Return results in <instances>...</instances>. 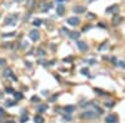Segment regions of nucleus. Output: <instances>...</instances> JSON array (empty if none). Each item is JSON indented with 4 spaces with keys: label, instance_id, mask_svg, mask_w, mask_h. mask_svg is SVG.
Masks as SVG:
<instances>
[{
    "label": "nucleus",
    "instance_id": "1",
    "mask_svg": "<svg viewBox=\"0 0 125 123\" xmlns=\"http://www.w3.org/2000/svg\"><path fill=\"white\" fill-rule=\"evenodd\" d=\"M98 114L99 113H96V109H88V111H84L80 117L84 119H95Z\"/></svg>",
    "mask_w": 125,
    "mask_h": 123
},
{
    "label": "nucleus",
    "instance_id": "2",
    "mask_svg": "<svg viewBox=\"0 0 125 123\" xmlns=\"http://www.w3.org/2000/svg\"><path fill=\"white\" fill-rule=\"evenodd\" d=\"M18 19H19L18 14H11V15H9L8 18L5 19V24H6V25H15L16 21H18Z\"/></svg>",
    "mask_w": 125,
    "mask_h": 123
},
{
    "label": "nucleus",
    "instance_id": "3",
    "mask_svg": "<svg viewBox=\"0 0 125 123\" xmlns=\"http://www.w3.org/2000/svg\"><path fill=\"white\" fill-rule=\"evenodd\" d=\"M119 118H118V116L115 113H110V114H108V117L105 118V122L106 123H118Z\"/></svg>",
    "mask_w": 125,
    "mask_h": 123
},
{
    "label": "nucleus",
    "instance_id": "4",
    "mask_svg": "<svg viewBox=\"0 0 125 123\" xmlns=\"http://www.w3.org/2000/svg\"><path fill=\"white\" fill-rule=\"evenodd\" d=\"M29 37L33 41H38L40 39V32L38 30H31L30 34H29Z\"/></svg>",
    "mask_w": 125,
    "mask_h": 123
},
{
    "label": "nucleus",
    "instance_id": "5",
    "mask_svg": "<svg viewBox=\"0 0 125 123\" xmlns=\"http://www.w3.org/2000/svg\"><path fill=\"white\" fill-rule=\"evenodd\" d=\"M118 11H119V5L118 4H114V5H111V6L106 8L105 13L106 14H115V13H118Z\"/></svg>",
    "mask_w": 125,
    "mask_h": 123
},
{
    "label": "nucleus",
    "instance_id": "6",
    "mask_svg": "<svg viewBox=\"0 0 125 123\" xmlns=\"http://www.w3.org/2000/svg\"><path fill=\"white\" fill-rule=\"evenodd\" d=\"M76 46H78V49L80 50V51H83V52H85V51H88V45H86L84 41H80V40H76Z\"/></svg>",
    "mask_w": 125,
    "mask_h": 123
},
{
    "label": "nucleus",
    "instance_id": "7",
    "mask_svg": "<svg viewBox=\"0 0 125 123\" xmlns=\"http://www.w3.org/2000/svg\"><path fill=\"white\" fill-rule=\"evenodd\" d=\"M66 22H68L69 25H71V26H76V25H79L80 19L76 18V16H71V18H69V19H68Z\"/></svg>",
    "mask_w": 125,
    "mask_h": 123
},
{
    "label": "nucleus",
    "instance_id": "8",
    "mask_svg": "<svg viewBox=\"0 0 125 123\" xmlns=\"http://www.w3.org/2000/svg\"><path fill=\"white\" fill-rule=\"evenodd\" d=\"M56 14L58 15H60V16H63L64 14H65V6L63 4H58V8H56Z\"/></svg>",
    "mask_w": 125,
    "mask_h": 123
},
{
    "label": "nucleus",
    "instance_id": "9",
    "mask_svg": "<svg viewBox=\"0 0 125 123\" xmlns=\"http://www.w3.org/2000/svg\"><path fill=\"white\" fill-rule=\"evenodd\" d=\"M5 76H9L10 78H13V80L14 81H16V80H18V77H16V76H14L13 75V72H11V70H5Z\"/></svg>",
    "mask_w": 125,
    "mask_h": 123
},
{
    "label": "nucleus",
    "instance_id": "10",
    "mask_svg": "<svg viewBox=\"0 0 125 123\" xmlns=\"http://www.w3.org/2000/svg\"><path fill=\"white\" fill-rule=\"evenodd\" d=\"M34 122L35 123H44V118H43L41 114H36L34 117Z\"/></svg>",
    "mask_w": 125,
    "mask_h": 123
},
{
    "label": "nucleus",
    "instance_id": "11",
    "mask_svg": "<svg viewBox=\"0 0 125 123\" xmlns=\"http://www.w3.org/2000/svg\"><path fill=\"white\" fill-rule=\"evenodd\" d=\"M121 21H123V18H121V16H114V19H113V24H114V25H119Z\"/></svg>",
    "mask_w": 125,
    "mask_h": 123
},
{
    "label": "nucleus",
    "instance_id": "12",
    "mask_svg": "<svg viewBox=\"0 0 125 123\" xmlns=\"http://www.w3.org/2000/svg\"><path fill=\"white\" fill-rule=\"evenodd\" d=\"M74 13H78V14H80V13H85V8L84 6H74Z\"/></svg>",
    "mask_w": 125,
    "mask_h": 123
},
{
    "label": "nucleus",
    "instance_id": "13",
    "mask_svg": "<svg viewBox=\"0 0 125 123\" xmlns=\"http://www.w3.org/2000/svg\"><path fill=\"white\" fill-rule=\"evenodd\" d=\"M69 36L71 37V39H75V40H78V39H79V36H80V34H79L78 31H70Z\"/></svg>",
    "mask_w": 125,
    "mask_h": 123
},
{
    "label": "nucleus",
    "instance_id": "14",
    "mask_svg": "<svg viewBox=\"0 0 125 123\" xmlns=\"http://www.w3.org/2000/svg\"><path fill=\"white\" fill-rule=\"evenodd\" d=\"M28 119H29L28 113H23V114H21V117H20V123H25Z\"/></svg>",
    "mask_w": 125,
    "mask_h": 123
},
{
    "label": "nucleus",
    "instance_id": "15",
    "mask_svg": "<svg viewBox=\"0 0 125 123\" xmlns=\"http://www.w3.org/2000/svg\"><path fill=\"white\" fill-rule=\"evenodd\" d=\"M74 111H75L74 106H66V107H65V112H66V113H73Z\"/></svg>",
    "mask_w": 125,
    "mask_h": 123
},
{
    "label": "nucleus",
    "instance_id": "16",
    "mask_svg": "<svg viewBox=\"0 0 125 123\" xmlns=\"http://www.w3.org/2000/svg\"><path fill=\"white\" fill-rule=\"evenodd\" d=\"M80 72H81L84 76H89V69H88V67H83V69L80 70Z\"/></svg>",
    "mask_w": 125,
    "mask_h": 123
},
{
    "label": "nucleus",
    "instance_id": "17",
    "mask_svg": "<svg viewBox=\"0 0 125 123\" xmlns=\"http://www.w3.org/2000/svg\"><path fill=\"white\" fill-rule=\"evenodd\" d=\"M26 3H28V4H26V5H28V8H34L35 6V0H28Z\"/></svg>",
    "mask_w": 125,
    "mask_h": 123
},
{
    "label": "nucleus",
    "instance_id": "18",
    "mask_svg": "<svg viewBox=\"0 0 125 123\" xmlns=\"http://www.w3.org/2000/svg\"><path fill=\"white\" fill-rule=\"evenodd\" d=\"M41 22H43V21H41L40 19H35L34 21H33V25H34V26H40Z\"/></svg>",
    "mask_w": 125,
    "mask_h": 123
},
{
    "label": "nucleus",
    "instance_id": "19",
    "mask_svg": "<svg viewBox=\"0 0 125 123\" xmlns=\"http://www.w3.org/2000/svg\"><path fill=\"white\" fill-rule=\"evenodd\" d=\"M51 6H53V5H51L50 3H49V4H46V5H45V6H44V8H43V9H41V10H43V11H44V13H45V11H48V10H50V9H51Z\"/></svg>",
    "mask_w": 125,
    "mask_h": 123
},
{
    "label": "nucleus",
    "instance_id": "20",
    "mask_svg": "<svg viewBox=\"0 0 125 123\" xmlns=\"http://www.w3.org/2000/svg\"><path fill=\"white\" fill-rule=\"evenodd\" d=\"M45 109H48V106H46V104H41V106H39V113L44 112Z\"/></svg>",
    "mask_w": 125,
    "mask_h": 123
},
{
    "label": "nucleus",
    "instance_id": "21",
    "mask_svg": "<svg viewBox=\"0 0 125 123\" xmlns=\"http://www.w3.org/2000/svg\"><path fill=\"white\" fill-rule=\"evenodd\" d=\"M95 92H96L98 94H100V96H103V94H106V92L103 91V89H100V88H95Z\"/></svg>",
    "mask_w": 125,
    "mask_h": 123
},
{
    "label": "nucleus",
    "instance_id": "22",
    "mask_svg": "<svg viewBox=\"0 0 125 123\" xmlns=\"http://www.w3.org/2000/svg\"><path fill=\"white\" fill-rule=\"evenodd\" d=\"M36 54L39 55V56H44V55H45V51H44L43 49H38V50H36Z\"/></svg>",
    "mask_w": 125,
    "mask_h": 123
},
{
    "label": "nucleus",
    "instance_id": "23",
    "mask_svg": "<svg viewBox=\"0 0 125 123\" xmlns=\"http://www.w3.org/2000/svg\"><path fill=\"white\" fill-rule=\"evenodd\" d=\"M14 96H15L16 99H21V98H23V94L19 93V92H14Z\"/></svg>",
    "mask_w": 125,
    "mask_h": 123
},
{
    "label": "nucleus",
    "instance_id": "24",
    "mask_svg": "<svg viewBox=\"0 0 125 123\" xmlns=\"http://www.w3.org/2000/svg\"><path fill=\"white\" fill-rule=\"evenodd\" d=\"M105 106L106 107H109V108H111V107H114V106H115V102H105Z\"/></svg>",
    "mask_w": 125,
    "mask_h": 123
},
{
    "label": "nucleus",
    "instance_id": "25",
    "mask_svg": "<svg viewBox=\"0 0 125 123\" xmlns=\"http://www.w3.org/2000/svg\"><path fill=\"white\" fill-rule=\"evenodd\" d=\"M116 66H119V67H123V69H125V62H124V61H118V62H116Z\"/></svg>",
    "mask_w": 125,
    "mask_h": 123
},
{
    "label": "nucleus",
    "instance_id": "26",
    "mask_svg": "<svg viewBox=\"0 0 125 123\" xmlns=\"http://www.w3.org/2000/svg\"><path fill=\"white\" fill-rule=\"evenodd\" d=\"M14 35H15V32H8V34H3V37H10Z\"/></svg>",
    "mask_w": 125,
    "mask_h": 123
},
{
    "label": "nucleus",
    "instance_id": "27",
    "mask_svg": "<svg viewBox=\"0 0 125 123\" xmlns=\"http://www.w3.org/2000/svg\"><path fill=\"white\" fill-rule=\"evenodd\" d=\"M106 47H108V42H104L103 45H100V46H99V50L101 51V50H104V49H106Z\"/></svg>",
    "mask_w": 125,
    "mask_h": 123
},
{
    "label": "nucleus",
    "instance_id": "28",
    "mask_svg": "<svg viewBox=\"0 0 125 123\" xmlns=\"http://www.w3.org/2000/svg\"><path fill=\"white\" fill-rule=\"evenodd\" d=\"M5 104H6L8 107H11V106L15 104V102H14V101H6V103H5Z\"/></svg>",
    "mask_w": 125,
    "mask_h": 123
},
{
    "label": "nucleus",
    "instance_id": "29",
    "mask_svg": "<svg viewBox=\"0 0 125 123\" xmlns=\"http://www.w3.org/2000/svg\"><path fill=\"white\" fill-rule=\"evenodd\" d=\"M86 18H89V19H94V18H95V15H93V13H88V14H86Z\"/></svg>",
    "mask_w": 125,
    "mask_h": 123
},
{
    "label": "nucleus",
    "instance_id": "30",
    "mask_svg": "<svg viewBox=\"0 0 125 123\" xmlns=\"http://www.w3.org/2000/svg\"><path fill=\"white\" fill-rule=\"evenodd\" d=\"M31 101H33V102H39V101H40V98L38 97V96H34V97L31 98Z\"/></svg>",
    "mask_w": 125,
    "mask_h": 123
},
{
    "label": "nucleus",
    "instance_id": "31",
    "mask_svg": "<svg viewBox=\"0 0 125 123\" xmlns=\"http://www.w3.org/2000/svg\"><path fill=\"white\" fill-rule=\"evenodd\" d=\"M61 31H63V32H65L66 35H69V34H70V31L66 29V27H63V29H61Z\"/></svg>",
    "mask_w": 125,
    "mask_h": 123
},
{
    "label": "nucleus",
    "instance_id": "32",
    "mask_svg": "<svg viewBox=\"0 0 125 123\" xmlns=\"http://www.w3.org/2000/svg\"><path fill=\"white\" fill-rule=\"evenodd\" d=\"M6 92H11V93H14L15 91H14V89H13L11 87H9V88H6Z\"/></svg>",
    "mask_w": 125,
    "mask_h": 123
},
{
    "label": "nucleus",
    "instance_id": "33",
    "mask_svg": "<svg viewBox=\"0 0 125 123\" xmlns=\"http://www.w3.org/2000/svg\"><path fill=\"white\" fill-rule=\"evenodd\" d=\"M4 116V108H0V118Z\"/></svg>",
    "mask_w": 125,
    "mask_h": 123
},
{
    "label": "nucleus",
    "instance_id": "34",
    "mask_svg": "<svg viewBox=\"0 0 125 123\" xmlns=\"http://www.w3.org/2000/svg\"><path fill=\"white\" fill-rule=\"evenodd\" d=\"M5 64V59H0V66H3Z\"/></svg>",
    "mask_w": 125,
    "mask_h": 123
},
{
    "label": "nucleus",
    "instance_id": "35",
    "mask_svg": "<svg viewBox=\"0 0 125 123\" xmlns=\"http://www.w3.org/2000/svg\"><path fill=\"white\" fill-rule=\"evenodd\" d=\"M64 119H68V121H70V119H71V117H70V116H64Z\"/></svg>",
    "mask_w": 125,
    "mask_h": 123
},
{
    "label": "nucleus",
    "instance_id": "36",
    "mask_svg": "<svg viewBox=\"0 0 125 123\" xmlns=\"http://www.w3.org/2000/svg\"><path fill=\"white\" fill-rule=\"evenodd\" d=\"M89 62L90 65H95V60H89Z\"/></svg>",
    "mask_w": 125,
    "mask_h": 123
},
{
    "label": "nucleus",
    "instance_id": "37",
    "mask_svg": "<svg viewBox=\"0 0 125 123\" xmlns=\"http://www.w3.org/2000/svg\"><path fill=\"white\" fill-rule=\"evenodd\" d=\"M43 94H44V96H48V94H49V92H46V91H43Z\"/></svg>",
    "mask_w": 125,
    "mask_h": 123
},
{
    "label": "nucleus",
    "instance_id": "38",
    "mask_svg": "<svg viewBox=\"0 0 125 123\" xmlns=\"http://www.w3.org/2000/svg\"><path fill=\"white\" fill-rule=\"evenodd\" d=\"M15 1H18V3H23V0H15Z\"/></svg>",
    "mask_w": 125,
    "mask_h": 123
},
{
    "label": "nucleus",
    "instance_id": "39",
    "mask_svg": "<svg viewBox=\"0 0 125 123\" xmlns=\"http://www.w3.org/2000/svg\"><path fill=\"white\" fill-rule=\"evenodd\" d=\"M5 123H15V122H13V121H9V122H5Z\"/></svg>",
    "mask_w": 125,
    "mask_h": 123
},
{
    "label": "nucleus",
    "instance_id": "40",
    "mask_svg": "<svg viewBox=\"0 0 125 123\" xmlns=\"http://www.w3.org/2000/svg\"><path fill=\"white\" fill-rule=\"evenodd\" d=\"M89 1H94V0H89Z\"/></svg>",
    "mask_w": 125,
    "mask_h": 123
}]
</instances>
